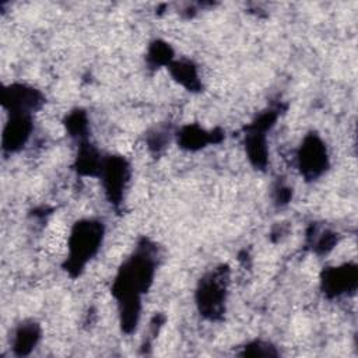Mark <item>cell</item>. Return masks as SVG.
Here are the masks:
<instances>
[{
    "label": "cell",
    "mask_w": 358,
    "mask_h": 358,
    "mask_svg": "<svg viewBox=\"0 0 358 358\" xmlns=\"http://www.w3.org/2000/svg\"><path fill=\"white\" fill-rule=\"evenodd\" d=\"M101 241V227L94 222H81L73 232L70 241L71 262L83 264L98 248Z\"/></svg>",
    "instance_id": "6da1fadb"
},
{
    "label": "cell",
    "mask_w": 358,
    "mask_h": 358,
    "mask_svg": "<svg viewBox=\"0 0 358 358\" xmlns=\"http://www.w3.org/2000/svg\"><path fill=\"white\" fill-rule=\"evenodd\" d=\"M301 169L308 176L319 175L326 165V151L324 147L316 140L309 138L301 150Z\"/></svg>",
    "instance_id": "7a4b0ae2"
},
{
    "label": "cell",
    "mask_w": 358,
    "mask_h": 358,
    "mask_svg": "<svg viewBox=\"0 0 358 358\" xmlns=\"http://www.w3.org/2000/svg\"><path fill=\"white\" fill-rule=\"evenodd\" d=\"M29 133V122L25 116H18L4 131V147L14 150L21 145Z\"/></svg>",
    "instance_id": "277c9868"
},
{
    "label": "cell",
    "mask_w": 358,
    "mask_h": 358,
    "mask_svg": "<svg viewBox=\"0 0 358 358\" xmlns=\"http://www.w3.org/2000/svg\"><path fill=\"white\" fill-rule=\"evenodd\" d=\"M355 268H336L327 273L324 278V284L327 291H333L336 294L343 292L345 288L355 285Z\"/></svg>",
    "instance_id": "5b68a950"
},
{
    "label": "cell",
    "mask_w": 358,
    "mask_h": 358,
    "mask_svg": "<svg viewBox=\"0 0 358 358\" xmlns=\"http://www.w3.org/2000/svg\"><path fill=\"white\" fill-rule=\"evenodd\" d=\"M224 287L215 278H210L203 284L200 291V305L203 310L208 315H214L221 308V301L224 298Z\"/></svg>",
    "instance_id": "3957f363"
},
{
    "label": "cell",
    "mask_w": 358,
    "mask_h": 358,
    "mask_svg": "<svg viewBox=\"0 0 358 358\" xmlns=\"http://www.w3.org/2000/svg\"><path fill=\"white\" fill-rule=\"evenodd\" d=\"M38 340V330L35 326H27V327H22L18 334H17V340H15V350L20 352V354H25L28 352L32 345L36 343Z\"/></svg>",
    "instance_id": "8992f818"
}]
</instances>
